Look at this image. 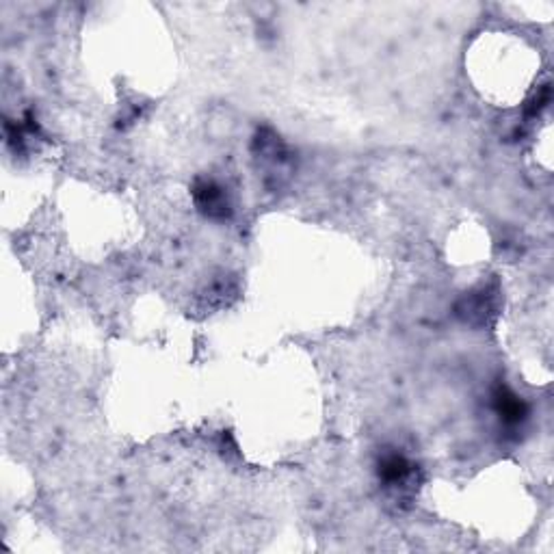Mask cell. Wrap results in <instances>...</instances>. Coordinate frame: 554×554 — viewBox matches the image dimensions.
Listing matches in <instances>:
<instances>
[{
  "mask_svg": "<svg viewBox=\"0 0 554 554\" xmlns=\"http://www.w3.org/2000/svg\"><path fill=\"white\" fill-rule=\"evenodd\" d=\"M413 468L416 466L407 457L398 455V453H390L379 463V478L388 487H405L413 478Z\"/></svg>",
  "mask_w": 554,
  "mask_h": 554,
  "instance_id": "obj_3",
  "label": "cell"
},
{
  "mask_svg": "<svg viewBox=\"0 0 554 554\" xmlns=\"http://www.w3.org/2000/svg\"><path fill=\"white\" fill-rule=\"evenodd\" d=\"M193 197H196L197 208L211 219L229 217V202L223 187H219L214 180H197L193 187Z\"/></svg>",
  "mask_w": 554,
  "mask_h": 554,
  "instance_id": "obj_1",
  "label": "cell"
},
{
  "mask_svg": "<svg viewBox=\"0 0 554 554\" xmlns=\"http://www.w3.org/2000/svg\"><path fill=\"white\" fill-rule=\"evenodd\" d=\"M494 409H496V413L501 416V421L509 424V427H516V424H522L524 421H526L528 416V407L526 403L522 401L518 394H513L509 388L505 386H498L496 390H494Z\"/></svg>",
  "mask_w": 554,
  "mask_h": 554,
  "instance_id": "obj_2",
  "label": "cell"
}]
</instances>
